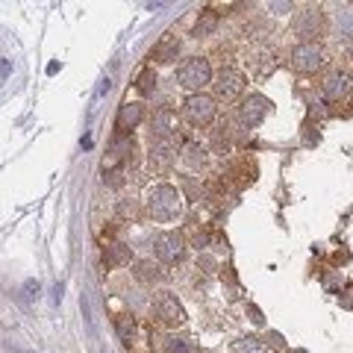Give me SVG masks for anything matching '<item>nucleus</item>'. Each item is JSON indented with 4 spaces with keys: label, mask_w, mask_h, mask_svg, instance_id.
<instances>
[{
    "label": "nucleus",
    "mask_w": 353,
    "mask_h": 353,
    "mask_svg": "<svg viewBox=\"0 0 353 353\" xmlns=\"http://www.w3.org/2000/svg\"><path fill=\"white\" fill-rule=\"evenodd\" d=\"M148 215L153 221H159V224H168V221H176L183 215V194L174 189V185L162 183L157 185L150 194H148Z\"/></svg>",
    "instance_id": "nucleus-1"
},
{
    "label": "nucleus",
    "mask_w": 353,
    "mask_h": 353,
    "mask_svg": "<svg viewBox=\"0 0 353 353\" xmlns=\"http://www.w3.org/2000/svg\"><path fill=\"white\" fill-rule=\"evenodd\" d=\"M212 83V65L203 57H192L176 68V85L189 94H203V88Z\"/></svg>",
    "instance_id": "nucleus-2"
},
{
    "label": "nucleus",
    "mask_w": 353,
    "mask_h": 353,
    "mask_svg": "<svg viewBox=\"0 0 353 353\" xmlns=\"http://www.w3.org/2000/svg\"><path fill=\"white\" fill-rule=\"evenodd\" d=\"M324 62H327V53L318 41H306V44L301 41L297 48H292V68L297 74H315L324 68Z\"/></svg>",
    "instance_id": "nucleus-3"
},
{
    "label": "nucleus",
    "mask_w": 353,
    "mask_h": 353,
    "mask_svg": "<svg viewBox=\"0 0 353 353\" xmlns=\"http://www.w3.org/2000/svg\"><path fill=\"white\" fill-rule=\"evenodd\" d=\"M183 112H185V121H189L192 127H209L215 121V112H218L215 97H209V94H189Z\"/></svg>",
    "instance_id": "nucleus-4"
},
{
    "label": "nucleus",
    "mask_w": 353,
    "mask_h": 353,
    "mask_svg": "<svg viewBox=\"0 0 353 353\" xmlns=\"http://www.w3.org/2000/svg\"><path fill=\"white\" fill-rule=\"evenodd\" d=\"M294 32L303 39V44H306V41H315V39L324 32V12H321L318 6L301 9V12H297V18H294Z\"/></svg>",
    "instance_id": "nucleus-5"
},
{
    "label": "nucleus",
    "mask_w": 353,
    "mask_h": 353,
    "mask_svg": "<svg viewBox=\"0 0 353 353\" xmlns=\"http://www.w3.org/2000/svg\"><path fill=\"white\" fill-rule=\"evenodd\" d=\"M245 74L241 71H236V68H224L218 77H215V97L218 101H224V103H230V101H236V97H241V92H245Z\"/></svg>",
    "instance_id": "nucleus-6"
},
{
    "label": "nucleus",
    "mask_w": 353,
    "mask_h": 353,
    "mask_svg": "<svg viewBox=\"0 0 353 353\" xmlns=\"http://www.w3.org/2000/svg\"><path fill=\"white\" fill-rule=\"evenodd\" d=\"M268 109H271V101L268 97H262V94H248L245 101H241L239 106V121L245 127H259L265 115H268Z\"/></svg>",
    "instance_id": "nucleus-7"
},
{
    "label": "nucleus",
    "mask_w": 353,
    "mask_h": 353,
    "mask_svg": "<svg viewBox=\"0 0 353 353\" xmlns=\"http://www.w3.org/2000/svg\"><path fill=\"white\" fill-rule=\"evenodd\" d=\"M183 253H185V239L180 233H174V230H168V233H162L157 239V256H159V262L174 265V262L183 259Z\"/></svg>",
    "instance_id": "nucleus-8"
},
{
    "label": "nucleus",
    "mask_w": 353,
    "mask_h": 353,
    "mask_svg": "<svg viewBox=\"0 0 353 353\" xmlns=\"http://www.w3.org/2000/svg\"><path fill=\"white\" fill-rule=\"evenodd\" d=\"M157 315H159L162 324H171V327L185 321V309L180 306V301H176L171 292H162L157 297Z\"/></svg>",
    "instance_id": "nucleus-9"
},
{
    "label": "nucleus",
    "mask_w": 353,
    "mask_h": 353,
    "mask_svg": "<svg viewBox=\"0 0 353 353\" xmlns=\"http://www.w3.org/2000/svg\"><path fill=\"white\" fill-rule=\"evenodd\" d=\"M141 118H145V106L136 103V101H127L124 106L118 109V118H115L118 136H127L130 130H136V127L141 124Z\"/></svg>",
    "instance_id": "nucleus-10"
},
{
    "label": "nucleus",
    "mask_w": 353,
    "mask_h": 353,
    "mask_svg": "<svg viewBox=\"0 0 353 353\" xmlns=\"http://www.w3.org/2000/svg\"><path fill=\"white\" fill-rule=\"evenodd\" d=\"M176 159V136H165V139H153L150 145V162L159 168H168Z\"/></svg>",
    "instance_id": "nucleus-11"
},
{
    "label": "nucleus",
    "mask_w": 353,
    "mask_h": 353,
    "mask_svg": "<svg viewBox=\"0 0 353 353\" xmlns=\"http://www.w3.org/2000/svg\"><path fill=\"white\" fill-rule=\"evenodd\" d=\"M350 74H345V71H333V74H327L324 77V83H321V92H324V97L327 101H341L347 92H350Z\"/></svg>",
    "instance_id": "nucleus-12"
},
{
    "label": "nucleus",
    "mask_w": 353,
    "mask_h": 353,
    "mask_svg": "<svg viewBox=\"0 0 353 353\" xmlns=\"http://www.w3.org/2000/svg\"><path fill=\"white\" fill-rule=\"evenodd\" d=\"M132 262V248L127 245H109L103 250V265L106 268H124V265Z\"/></svg>",
    "instance_id": "nucleus-13"
},
{
    "label": "nucleus",
    "mask_w": 353,
    "mask_h": 353,
    "mask_svg": "<svg viewBox=\"0 0 353 353\" xmlns=\"http://www.w3.org/2000/svg\"><path fill=\"white\" fill-rule=\"evenodd\" d=\"M150 130H153V139H165V136H174V115L171 109H157L150 121Z\"/></svg>",
    "instance_id": "nucleus-14"
},
{
    "label": "nucleus",
    "mask_w": 353,
    "mask_h": 353,
    "mask_svg": "<svg viewBox=\"0 0 353 353\" xmlns=\"http://www.w3.org/2000/svg\"><path fill=\"white\" fill-rule=\"evenodd\" d=\"M132 274H136V280L145 283V285H153V283L162 280V268L153 259H139L136 262V271H132Z\"/></svg>",
    "instance_id": "nucleus-15"
},
{
    "label": "nucleus",
    "mask_w": 353,
    "mask_h": 353,
    "mask_svg": "<svg viewBox=\"0 0 353 353\" xmlns=\"http://www.w3.org/2000/svg\"><path fill=\"white\" fill-rule=\"evenodd\" d=\"M176 53H180V39L165 36V39L157 44V48H153L150 59H157V62H174V59H176Z\"/></svg>",
    "instance_id": "nucleus-16"
},
{
    "label": "nucleus",
    "mask_w": 353,
    "mask_h": 353,
    "mask_svg": "<svg viewBox=\"0 0 353 353\" xmlns=\"http://www.w3.org/2000/svg\"><path fill=\"white\" fill-rule=\"evenodd\" d=\"M132 150H136V145H132L130 136H115L112 145H109V159L112 162H124L132 157Z\"/></svg>",
    "instance_id": "nucleus-17"
},
{
    "label": "nucleus",
    "mask_w": 353,
    "mask_h": 353,
    "mask_svg": "<svg viewBox=\"0 0 353 353\" xmlns=\"http://www.w3.org/2000/svg\"><path fill=\"white\" fill-rule=\"evenodd\" d=\"M218 27V15L212 12V9H206V12H201V18H197V24L192 30V36L194 39H203V36H212Z\"/></svg>",
    "instance_id": "nucleus-18"
},
{
    "label": "nucleus",
    "mask_w": 353,
    "mask_h": 353,
    "mask_svg": "<svg viewBox=\"0 0 353 353\" xmlns=\"http://www.w3.org/2000/svg\"><path fill=\"white\" fill-rule=\"evenodd\" d=\"M183 159H185V165L189 168H203L206 165V150L201 148V145H185V153H183Z\"/></svg>",
    "instance_id": "nucleus-19"
},
{
    "label": "nucleus",
    "mask_w": 353,
    "mask_h": 353,
    "mask_svg": "<svg viewBox=\"0 0 353 353\" xmlns=\"http://www.w3.org/2000/svg\"><path fill=\"white\" fill-rule=\"evenodd\" d=\"M115 330H118V336L124 339L127 345H130L132 339H136V324H132L130 315H118V318H115Z\"/></svg>",
    "instance_id": "nucleus-20"
},
{
    "label": "nucleus",
    "mask_w": 353,
    "mask_h": 353,
    "mask_svg": "<svg viewBox=\"0 0 353 353\" xmlns=\"http://www.w3.org/2000/svg\"><path fill=\"white\" fill-rule=\"evenodd\" d=\"M233 353H271V350L265 347V341H259V339H241L233 345Z\"/></svg>",
    "instance_id": "nucleus-21"
},
{
    "label": "nucleus",
    "mask_w": 353,
    "mask_h": 353,
    "mask_svg": "<svg viewBox=\"0 0 353 353\" xmlns=\"http://www.w3.org/2000/svg\"><path fill=\"white\" fill-rule=\"evenodd\" d=\"M136 88L141 94H153V88H157V71L153 68H145L139 74V80H136Z\"/></svg>",
    "instance_id": "nucleus-22"
},
{
    "label": "nucleus",
    "mask_w": 353,
    "mask_h": 353,
    "mask_svg": "<svg viewBox=\"0 0 353 353\" xmlns=\"http://www.w3.org/2000/svg\"><path fill=\"white\" fill-rule=\"evenodd\" d=\"M165 353H194V347H192L189 339L171 336V339H165Z\"/></svg>",
    "instance_id": "nucleus-23"
},
{
    "label": "nucleus",
    "mask_w": 353,
    "mask_h": 353,
    "mask_svg": "<svg viewBox=\"0 0 353 353\" xmlns=\"http://www.w3.org/2000/svg\"><path fill=\"white\" fill-rule=\"evenodd\" d=\"M103 183L112 185V189H118L121 185V171H103Z\"/></svg>",
    "instance_id": "nucleus-24"
}]
</instances>
